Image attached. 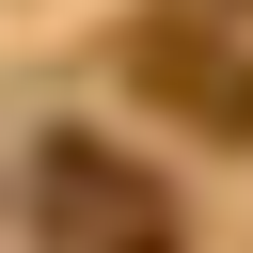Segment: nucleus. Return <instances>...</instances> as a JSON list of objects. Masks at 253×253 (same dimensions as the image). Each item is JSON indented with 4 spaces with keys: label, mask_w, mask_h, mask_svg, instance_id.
Listing matches in <instances>:
<instances>
[{
    "label": "nucleus",
    "mask_w": 253,
    "mask_h": 253,
    "mask_svg": "<svg viewBox=\"0 0 253 253\" xmlns=\"http://www.w3.org/2000/svg\"><path fill=\"white\" fill-rule=\"evenodd\" d=\"M47 221H63V253H174V206L111 142H47Z\"/></svg>",
    "instance_id": "obj_1"
}]
</instances>
